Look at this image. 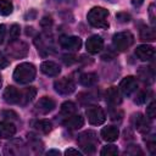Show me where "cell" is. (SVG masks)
<instances>
[{
	"label": "cell",
	"mask_w": 156,
	"mask_h": 156,
	"mask_svg": "<svg viewBox=\"0 0 156 156\" xmlns=\"http://www.w3.org/2000/svg\"><path fill=\"white\" fill-rule=\"evenodd\" d=\"M5 34H6V27L4 24H0V44H2L5 39Z\"/></svg>",
	"instance_id": "obj_37"
},
{
	"label": "cell",
	"mask_w": 156,
	"mask_h": 156,
	"mask_svg": "<svg viewBox=\"0 0 156 156\" xmlns=\"http://www.w3.org/2000/svg\"><path fill=\"white\" fill-rule=\"evenodd\" d=\"M133 121V126L135 127V129L140 133H147L150 129V122L146 119V117H144L141 113H136L133 116L132 118Z\"/></svg>",
	"instance_id": "obj_14"
},
{
	"label": "cell",
	"mask_w": 156,
	"mask_h": 156,
	"mask_svg": "<svg viewBox=\"0 0 156 156\" xmlns=\"http://www.w3.org/2000/svg\"><path fill=\"white\" fill-rule=\"evenodd\" d=\"M37 95V89L34 87H28L24 90L21 91V98H20V105L24 106L28 102H30Z\"/></svg>",
	"instance_id": "obj_20"
},
{
	"label": "cell",
	"mask_w": 156,
	"mask_h": 156,
	"mask_svg": "<svg viewBox=\"0 0 156 156\" xmlns=\"http://www.w3.org/2000/svg\"><path fill=\"white\" fill-rule=\"evenodd\" d=\"M100 135H101V138L105 141L112 143V141H116L118 139L119 132H118V128L117 127H115V126H107V127H104L101 129Z\"/></svg>",
	"instance_id": "obj_16"
},
{
	"label": "cell",
	"mask_w": 156,
	"mask_h": 156,
	"mask_svg": "<svg viewBox=\"0 0 156 156\" xmlns=\"http://www.w3.org/2000/svg\"><path fill=\"white\" fill-rule=\"evenodd\" d=\"M150 20H151V22H152V24H155V16H154V4H151L150 5Z\"/></svg>",
	"instance_id": "obj_40"
},
{
	"label": "cell",
	"mask_w": 156,
	"mask_h": 156,
	"mask_svg": "<svg viewBox=\"0 0 156 156\" xmlns=\"http://www.w3.org/2000/svg\"><path fill=\"white\" fill-rule=\"evenodd\" d=\"M1 84H2V79H1V77H0V88H1Z\"/></svg>",
	"instance_id": "obj_44"
},
{
	"label": "cell",
	"mask_w": 156,
	"mask_h": 156,
	"mask_svg": "<svg viewBox=\"0 0 156 156\" xmlns=\"http://www.w3.org/2000/svg\"><path fill=\"white\" fill-rule=\"evenodd\" d=\"M143 2H144V0H132V4H133V6H135V7H139V6H141V5H143Z\"/></svg>",
	"instance_id": "obj_41"
},
{
	"label": "cell",
	"mask_w": 156,
	"mask_h": 156,
	"mask_svg": "<svg viewBox=\"0 0 156 156\" xmlns=\"http://www.w3.org/2000/svg\"><path fill=\"white\" fill-rule=\"evenodd\" d=\"M1 116L5 119H10V121H15V119L18 118V115L15 111H12V110H4V111H1Z\"/></svg>",
	"instance_id": "obj_30"
},
{
	"label": "cell",
	"mask_w": 156,
	"mask_h": 156,
	"mask_svg": "<svg viewBox=\"0 0 156 156\" xmlns=\"http://www.w3.org/2000/svg\"><path fill=\"white\" fill-rule=\"evenodd\" d=\"M29 50V46L27 43L22 41V40H12L7 48H6V54L12 57V58H22L24 56H27Z\"/></svg>",
	"instance_id": "obj_5"
},
{
	"label": "cell",
	"mask_w": 156,
	"mask_h": 156,
	"mask_svg": "<svg viewBox=\"0 0 156 156\" xmlns=\"http://www.w3.org/2000/svg\"><path fill=\"white\" fill-rule=\"evenodd\" d=\"M87 117H88V121L90 122V124L93 126H100L105 122L106 119V115L104 112V110L100 107V106H96V105H90L88 106L87 111Z\"/></svg>",
	"instance_id": "obj_6"
},
{
	"label": "cell",
	"mask_w": 156,
	"mask_h": 156,
	"mask_svg": "<svg viewBox=\"0 0 156 156\" xmlns=\"http://www.w3.org/2000/svg\"><path fill=\"white\" fill-rule=\"evenodd\" d=\"M98 82V76L93 72H88V73H83L79 77V83L83 87H93Z\"/></svg>",
	"instance_id": "obj_21"
},
{
	"label": "cell",
	"mask_w": 156,
	"mask_h": 156,
	"mask_svg": "<svg viewBox=\"0 0 156 156\" xmlns=\"http://www.w3.org/2000/svg\"><path fill=\"white\" fill-rule=\"evenodd\" d=\"M146 116L151 119L155 118V116H156V104H155V101L150 102L149 106L146 107Z\"/></svg>",
	"instance_id": "obj_31"
},
{
	"label": "cell",
	"mask_w": 156,
	"mask_h": 156,
	"mask_svg": "<svg viewBox=\"0 0 156 156\" xmlns=\"http://www.w3.org/2000/svg\"><path fill=\"white\" fill-rule=\"evenodd\" d=\"M135 55L139 60L141 61H151L155 56V49L151 45L147 44H141L139 46H136L135 49Z\"/></svg>",
	"instance_id": "obj_12"
},
{
	"label": "cell",
	"mask_w": 156,
	"mask_h": 156,
	"mask_svg": "<svg viewBox=\"0 0 156 156\" xmlns=\"http://www.w3.org/2000/svg\"><path fill=\"white\" fill-rule=\"evenodd\" d=\"M138 76L146 84H150L154 80V71L151 67H140L138 71Z\"/></svg>",
	"instance_id": "obj_22"
},
{
	"label": "cell",
	"mask_w": 156,
	"mask_h": 156,
	"mask_svg": "<svg viewBox=\"0 0 156 156\" xmlns=\"http://www.w3.org/2000/svg\"><path fill=\"white\" fill-rule=\"evenodd\" d=\"M65 154L66 155H77V156H80L82 155V152L79 151V150H76V149H67L66 151H65Z\"/></svg>",
	"instance_id": "obj_38"
},
{
	"label": "cell",
	"mask_w": 156,
	"mask_h": 156,
	"mask_svg": "<svg viewBox=\"0 0 156 156\" xmlns=\"http://www.w3.org/2000/svg\"><path fill=\"white\" fill-rule=\"evenodd\" d=\"M54 88L61 95H69V94H72L74 91L76 85H74L72 79L65 77V78H61V79H57L54 83Z\"/></svg>",
	"instance_id": "obj_9"
},
{
	"label": "cell",
	"mask_w": 156,
	"mask_h": 156,
	"mask_svg": "<svg viewBox=\"0 0 156 156\" xmlns=\"http://www.w3.org/2000/svg\"><path fill=\"white\" fill-rule=\"evenodd\" d=\"M118 89L124 96H130L138 89V82L133 76H127L121 80Z\"/></svg>",
	"instance_id": "obj_8"
},
{
	"label": "cell",
	"mask_w": 156,
	"mask_h": 156,
	"mask_svg": "<svg viewBox=\"0 0 156 156\" xmlns=\"http://www.w3.org/2000/svg\"><path fill=\"white\" fill-rule=\"evenodd\" d=\"M2 98H4V100H5L7 104H11V105H15V104H20L21 91H20L17 88H15V87L10 85V87H7V88L5 89Z\"/></svg>",
	"instance_id": "obj_13"
},
{
	"label": "cell",
	"mask_w": 156,
	"mask_h": 156,
	"mask_svg": "<svg viewBox=\"0 0 156 156\" xmlns=\"http://www.w3.org/2000/svg\"><path fill=\"white\" fill-rule=\"evenodd\" d=\"M58 43L62 49L68 51H77L82 46V39L74 35H62L58 39Z\"/></svg>",
	"instance_id": "obj_7"
},
{
	"label": "cell",
	"mask_w": 156,
	"mask_h": 156,
	"mask_svg": "<svg viewBox=\"0 0 156 156\" xmlns=\"http://www.w3.org/2000/svg\"><path fill=\"white\" fill-rule=\"evenodd\" d=\"M100 154L102 156H110V155H117L118 154V147L116 145H106L101 149Z\"/></svg>",
	"instance_id": "obj_27"
},
{
	"label": "cell",
	"mask_w": 156,
	"mask_h": 156,
	"mask_svg": "<svg viewBox=\"0 0 156 156\" xmlns=\"http://www.w3.org/2000/svg\"><path fill=\"white\" fill-rule=\"evenodd\" d=\"M106 1H110V2H116V1H118V0H106Z\"/></svg>",
	"instance_id": "obj_43"
},
{
	"label": "cell",
	"mask_w": 156,
	"mask_h": 156,
	"mask_svg": "<svg viewBox=\"0 0 156 156\" xmlns=\"http://www.w3.org/2000/svg\"><path fill=\"white\" fill-rule=\"evenodd\" d=\"M13 11V5L11 0H0V15L9 16Z\"/></svg>",
	"instance_id": "obj_26"
},
{
	"label": "cell",
	"mask_w": 156,
	"mask_h": 156,
	"mask_svg": "<svg viewBox=\"0 0 156 156\" xmlns=\"http://www.w3.org/2000/svg\"><path fill=\"white\" fill-rule=\"evenodd\" d=\"M55 106H56V102L54 99H51L49 96H43L35 104V111L40 115H46V113L51 112L55 108Z\"/></svg>",
	"instance_id": "obj_10"
},
{
	"label": "cell",
	"mask_w": 156,
	"mask_h": 156,
	"mask_svg": "<svg viewBox=\"0 0 156 156\" xmlns=\"http://www.w3.org/2000/svg\"><path fill=\"white\" fill-rule=\"evenodd\" d=\"M63 124L69 129H79L80 127L84 126V118L80 115H74L73 113V115L65 118Z\"/></svg>",
	"instance_id": "obj_19"
},
{
	"label": "cell",
	"mask_w": 156,
	"mask_h": 156,
	"mask_svg": "<svg viewBox=\"0 0 156 156\" xmlns=\"http://www.w3.org/2000/svg\"><path fill=\"white\" fill-rule=\"evenodd\" d=\"M16 134V127L11 121L0 122V138L9 139Z\"/></svg>",
	"instance_id": "obj_18"
},
{
	"label": "cell",
	"mask_w": 156,
	"mask_h": 156,
	"mask_svg": "<svg viewBox=\"0 0 156 156\" xmlns=\"http://www.w3.org/2000/svg\"><path fill=\"white\" fill-rule=\"evenodd\" d=\"M107 17H108V11L100 6L93 7L87 16L90 26H93L94 28H102V29L108 28Z\"/></svg>",
	"instance_id": "obj_2"
},
{
	"label": "cell",
	"mask_w": 156,
	"mask_h": 156,
	"mask_svg": "<svg viewBox=\"0 0 156 156\" xmlns=\"http://www.w3.org/2000/svg\"><path fill=\"white\" fill-rule=\"evenodd\" d=\"M87 51L90 54H98L104 49V39L100 35H91L85 43Z\"/></svg>",
	"instance_id": "obj_11"
},
{
	"label": "cell",
	"mask_w": 156,
	"mask_h": 156,
	"mask_svg": "<svg viewBox=\"0 0 156 156\" xmlns=\"http://www.w3.org/2000/svg\"><path fill=\"white\" fill-rule=\"evenodd\" d=\"M76 110H77V107H76L74 102H72V101H65V102L61 105L60 113H61V116H62L63 118H66V117H68V116L76 113Z\"/></svg>",
	"instance_id": "obj_24"
},
{
	"label": "cell",
	"mask_w": 156,
	"mask_h": 156,
	"mask_svg": "<svg viewBox=\"0 0 156 156\" xmlns=\"http://www.w3.org/2000/svg\"><path fill=\"white\" fill-rule=\"evenodd\" d=\"M61 152L58 150H49L48 151V155H60Z\"/></svg>",
	"instance_id": "obj_42"
},
{
	"label": "cell",
	"mask_w": 156,
	"mask_h": 156,
	"mask_svg": "<svg viewBox=\"0 0 156 156\" xmlns=\"http://www.w3.org/2000/svg\"><path fill=\"white\" fill-rule=\"evenodd\" d=\"M156 38V34H155V30L152 28H149L146 26H144L141 29H140V39L141 40H146V41H154Z\"/></svg>",
	"instance_id": "obj_25"
},
{
	"label": "cell",
	"mask_w": 156,
	"mask_h": 156,
	"mask_svg": "<svg viewBox=\"0 0 156 156\" xmlns=\"http://www.w3.org/2000/svg\"><path fill=\"white\" fill-rule=\"evenodd\" d=\"M20 33H21V28L18 24H12L10 27V32H9V38L10 40H16L18 37H20Z\"/></svg>",
	"instance_id": "obj_28"
},
{
	"label": "cell",
	"mask_w": 156,
	"mask_h": 156,
	"mask_svg": "<svg viewBox=\"0 0 156 156\" xmlns=\"http://www.w3.org/2000/svg\"><path fill=\"white\" fill-rule=\"evenodd\" d=\"M149 94H150L149 91H139V93L136 94L135 99H134L135 104H138V105H143V104H145L146 100L149 99Z\"/></svg>",
	"instance_id": "obj_29"
},
{
	"label": "cell",
	"mask_w": 156,
	"mask_h": 156,
	"mask_svg": "<svg viewBox=\"0 0 156 156\" xmlns=\"http://www.w3.org/2000/svg\"><path fill=\"white\" fill-rule=\"evenodd\" d=\"M106 101L110 104V105H113V106H117L122 102V94L119 91L118 88L116 87H111L106 90Z\"/></svg>",
	"instance_id": "obj_17"
},
{
	"label": "cell",
	"mask_w": 156,
	"mask_h": 156,
	"mask_svg": "<svg viewBox=\"0 0 156 156\" xmlns=\"http://www.w3.org/2000/svg\"><path fill=\"white\" fill-rule=\"evenodd\" d=\"M134 41V37L129 32H119L112 37V44L117 51L128 50Z\"/></svg>",
	"instance_id": "obj_4"
},
{
	"label": "cell",
	"mask_w": 156,
	"mask_h": 156,
	"mask_svg": "<svg viewBox=\"0 0 156 156\" xmlns=\"http://www.w3.org/2000/svg\"><path fill=\"white\" fill-rule=\"evenodd\" d=\"M147 145H149L147 147H149L150 152H151V154H155V147H156L155 145H156V144H155V139H154V136H152V139H151L150 141H147Z\"/></svg>",
	"instance_id": "obj_39"
},
{
	"label": "cell",
	"mask_w": 156,
	"mask_h": 156,
	"mask_svg": "<svg viewBox=\"0 0 156 156\" xmlns=\"http://www.w3.org/2000/svg\"><path fill=\"white\" fill-rule=\"evenodd\" d=\"M116 18H117L118 22H121V23H127V22H129L130 16H129V13H127V12H119V13L116 15Z\"/></svg>",
	"instance_id": "obj_32"
},
{
	"label": "cell",
	"mask_w": 156,
	"mask_h": 156,
	"mask_svg": "<svg viewBox=\"0 0 156 156\" xmlns=\"http://www.w3.org/2000/svg\"><path fill=\"white\" fill-rule=\"evenodd\" d=\"M9 65H10V61L7 60V57L2 52H0V68H6Z\"/></svg>",
	"instance_id": "obj_34"
},
{
	"label": "cell",
	"mask_w": 156,
	"mask_h": 156,
	"mask_svg": "<svg viewBox=\"0 0 156 156\" xmlns=\"http://www.w3.org/2000/svg\"><path fill=\"white\" fill-rule=\"evenodd\" d=\"M37 76V68L33 63L22 62L13 71V79L18 84H28L34 80Z\"/></svg>",
	"instance_id": "obj_1"
},
{
	"label": "cell",
	"mask_w": 156,
	"mask_h": 156,
	"mask_svg": "<svg viewBox=\"0 0 156 156\" xmlns=\"http://www.w3.org/2000/svg\"><path fill=\"white\" fill-rule=\"evenodd\" d=\"M78 145L80 146L82 151L84 154H94L96 150V144H98V138L96 133L93 130H85L78 135Z\"/></svg>",
	"instance_id": "obj_3"
},
{
	"label": "cell",
	"mask_w": 156,
	"mask_h": 156,
	"mask_svg": "<svg viewBox=\"0 0 156 156\" xmlns=\"http://www.w3.org/2000/svg\"><path fill=\"white\" fill-rule=\"evenodd\" d=\"M33 127H34L37 130H39V132H41V133H44V134H48V133L51 132V129H52V124H51V122L48 121V119H37V121H34Z\"/></svg>",
	"instance_id": "obj_23"
},
{
	"label": "cell",
	"mask_w": 156,
	"mask_h": 156,
	"mask_svg": "<svg viewBox=\"0 0 156 156\" xmlns=\"http://www.w3.org/2000/svg\"><path fill=\"white\" fill-rule=\"evenodd\" d=\"M40 71H41L44 74L49 76V77H56V76L60 74L61 68H60V66H58L56 62H54V61H44V62L40 65Z\"/></svg>",
	"instance_id": "obj_15"
},
{
	"label": "cell",
	"mask_w": 156,
	"mask_h": 156,
	"mask_svg": "<svg viewBox=\"0 0 156 156\" xmlns=\"http://www.w3.org/2000/svg\"><path fill=\"white\" fill-rule=\"evenodd\" d=\"M40 24H41V27L49 28V27L52 24V20H51V17H43V20L40 21Z\"/></svg>",
	"instance_id": "obj_35"
},
{
	"label": "cell",
	"mask_w": 156,
	"mask_h": 156,
	"mask_svg": "<svg viewBox=\"0 0 156 156\" xmlns=\"http://www.w3.org/2000/svg\"><path fill=\"white\" fill-rule=\"evenodd\" d=\"M115 56H116V51H113L112 49L108 48V49L102 54L101 58H102V60H112V58H115Z\"/></svg>",
	"instance_id": "obj_33"
},
{
	"label": "cell",
	"mask_w": 156,
	"mask_h": 156,
	"mask_svg": "<svg viewBox=\"0 0 156 156\" xmlns=\"http://www.w3.org/2000/svg\"><path fill=\"white\" fill-rule=\"evenodd\" d=\"M63 61L66 65H72L73 62H76V57L73 55H65L63 56Z\"/></svg>",
	"instance_id": "obj_36"
}]
</instances>
